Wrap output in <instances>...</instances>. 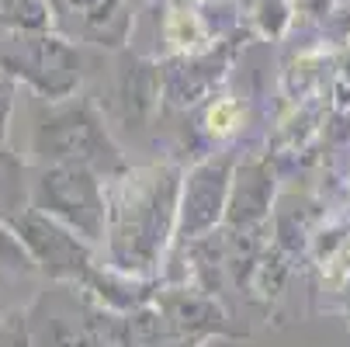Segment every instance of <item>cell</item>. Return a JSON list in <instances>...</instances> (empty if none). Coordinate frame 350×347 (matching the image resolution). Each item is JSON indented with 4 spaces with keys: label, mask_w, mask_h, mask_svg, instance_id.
<instances>
[{
    "label": "cell",
    "mask_w": 350,
    "mask_h": 347,
    "mask_svg": "<svg viewBox=\"0 0 350 347\" xmlns=\"http://www.w3.org/2000/svg\"><path fill=\"white\" fill-rule=\"evenodd\" d=\"M232 174L236 160L229 153L198 160L184 174V191H180V222H177V240H205L215 233V226L226 222L229 209V191H232Z\"/></svg>",
    "instance_id": "cell-5"
},
{
    "label": "cell",
    "mask_w": 350,
    "mask_h": 347,
    "mask_svg": "<svg viewBox=\"0 0 350 347\" xmlns=\"http://www.w3.org/2000/svg\"><path fill=\"white\" fill-rule=\"evenodd\" d=\"M239 118H243V105L236 97H215L205 108V136L208 139H229L239 129Z\"/></svg>",
    "instance_id": "cell-9"
},
{
    "label": "cell",
    "mask_w": 350,
    "mask_h": 347,
    "mask_svg": "<svg viewBox=\"0 0 350 347\" xmlns=\"http://www.w3.org/2000/svg\"><path fill=\"white\" fill-rule=\"evenodd\" d=\"M56 21H63L73 35L94 42L122 49L132 28V4L129 0H49Z\"/></svg>",
    "instance_id": "cell-6"
},
{
    "label": "cell",
    "mask_w": 350,
    "mask_h": 347,
    "mask_svg": "<svg viewBox=\"0 0 350 347\" xmlns=\"http://www.w3.org/2000/svg\"><path fill=\"white\" fill-rule=\"evenodd\" d=\"M4 160V157H0ZM4 184H8V177H4V170H0V216H4Z\"/></svg>",
    "instance_id": "cell-13"
},
{
    "label": "cell",
    "mask_w": 350,
    "mask_h": 347,
    "mask_svg": "<svg viewBox=\"0 0 350 347\" xmlns=\"http://www.w3.org/2000/svg\"><path fill=\"white\" fill-rule=\"evenodd\" d=\"M14 94H18V80L0 70V146L8 139V125H11V112H14Z\"/></svg>",
    "instance_id": "cell-12"
},
{
    "label": "cell",
    "mask_w": 350,
    "mask_h": 347,
    "mask_svg": "<svg viewBox=\"0 0 350 347\" xmlns=\"http://www.w3.org/2000/svg\"><path fill=\"white\" fill-rule=\"evenodd\" d=\"M271 198H274V174L267 157H254L236 164L232 191H229V209H226V229H254L271 216Z\"/></svg>",
    "instance_id": "cell-7"
},
{
    "label": "cell",
    "mask_w": 350,
    "mask_h": 347,
    "mask_svg": "<svg viewBox=\"0 0 350 347\" xmlns=\"http://www.w3.org/2000/svg\"><path fill=\"white\" fill-rule=\"evenodd\" d=\"M31 153L38 167L73 164L97 170L101 177H118L132 164L122 157L118 142L111 139L105 118L87 101H53L31 132Z\"/></svg>",
    "instance_id": "cell-2"
},
{
    "label": "cell",
    "mask_w": 350,
    "mask_h": 347,
    "mask_svg": "<svg viewBox=\"0 0 350 347\" xmlns=\"http://www.w3.org/2000/svg\"><path fill=\"white\" fill-rule=\"evenodd\" d=\"M163 31H167V42L184 56H194L198 49L205 45V25L187 4H180V8H174L167 14V28Z\"/></svg>",
    "instance_id": "cell-8"
},
{
    "label": "cell",
    "mask_w": 350,
    "mask_h": 347,
    "mask_svg": "<svg viewBox=\"0 0 350 347\" xmlns=\"http://www.w3.org/2000/svg\"><path fill=\"white\" fill-rule=\"evenodd\" d=\"M0 347H38L28 309H11L0 316Z\"/></svg>",
    "instance_id": "cell-11"
},
{
    "label": "cell",
    "mask_w": 350,
    "mask_h": 347,
    "mask_svg": "<svg viewBox=\"0 0 350 347\" xmlns=\"http://www.w3.org/2000/svg\"><path fill=\"white\" fill-rule=\"evenodd\" d=\"M0 268L11 274H35V261L28 254V246L18 240V233L8 226V219L0 216Z\"/></svg>",
    "instance_id": "cell-10"
},
{
    "label": "cell",
    "mask_w": 350,
    "mask_h": 347,
    "mask_svg": "<svg viewBox=\"0 0 350 347\" xmlns=\"http://www.w3.org/2000/svg\"><path fill=\"white\" fill-rule=\"evenodd\" d=\"M184 170L170 160L108 177L105 261L129 278H157L177 240Z\"/></svg>",
    "instance_id": "cell-1"
},
{
    "label": "cell",
    "mask_w": 350,
    "mask_h": 347,
    "mask_svg": "<svg viewBox=\"0 0 350 347\" xmlns=\"http://www.w3.org/2000/svg\"><path fill=\"white\" fill-rule=\"evenodd\" d=\"M0 70L25 80L49 105L70 101L80 87L77 49L49 31H0Z\"/></svg>",
    "instance_id": "cell-4"
},
{
    "label": "cell",
    "mask_w": 350,
    "mask_h": 347,
    "mask_svg": "<svg viewBox=\"0 0 350 347\" xmlns=\"http://www.w3.org/2000/svg\"><path fill=\"white\" fill-rule=\"evenodd\" d=\"M28 205L63 222L94 246H105L108 233V177L73 164H49L31 177Z\"/></svg>",
    "instance_id": "cell-3"
}]
</instances>
